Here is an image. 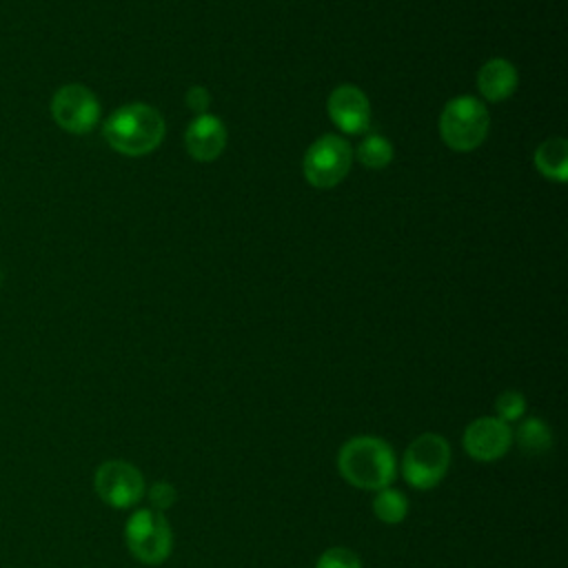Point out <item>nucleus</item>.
I'll list each match as a JSON object with an SVG mask.
<instances>
[{
	"instance_id": "39448f33",
	"label": "nucleus",
	"mask_w": 568,
	"mask_h": 568,
	"mask_svg": "<svg viewBox=\"0 0 568 568\" xmlns=\"http://www.w3.org/2000/svg\"><path fill=\"white\" fill-rule=\"evenodd\" d=\"M124 541L138 561L158 566L171 555L173 535L162 513L153 508H138L124 524Z\"/></svg>"
},
{
	"instance_id": "dca6fc26",
	"label": "nucleus",
	"mask_w": 568,
	"mask_h": 568,
	"mask_svg": "<svg viewBox=\"0 0 568 568\" xmlns=\"http://www.w3.org/2000/svg\"><path fill=\"white\" fill-rule=\"evenodd\" d=\"M357 160L368 169H384L393 160V144L386 138L371 133L357 146Z\"/></svg>"
},
{
	"instance_id": "f3484780",
	"label": "nucleus",
	"mask_w": 568,
	"mask_h": 568,
	"mask_svg": "<svg viewBox=\"0 0 568 568\" xmlns=\"http://www.w3.org/2000/svg\"><path fill=\"white\" fill-rule=\"evenodd\" d=\"M495 417H499L506 424L517 422L526 413V397L519 390H504L495 399Z\"/></svg>"
},
{
	"instance_id": "0eeeda50",
	"label": "nucleus",
	"mask_w": 568,
	"mask_h": 568,
	"mask_svg": "<svg viewBox=\"0 0 568 568\" xmlns=\"http://www.w3.org/2000/svg\"><path fill=\"white\" fill-rule=\"evenodd\" d=\"M93 488L106 506L131 508L144 495V477L124 459H106L93 475Z\"/></svg>"
},
{
	"instance_id": "ddd939ff",
	"label": "nucleus",
	"mask_w": 568,
	"mask_h": 568,
	"mask_svg": "<svg viewBox=\"0 0 568 568\" xmlns=\"http://www.w3.org/2000/svg\"><path fill=\"white\" fill-rule=\"evenodd\" d=\"M513 439L519 446V450L530 455V457L544 455V453H548L552 448V430H550V426L541 417L524 419L515 428Z\"/></svg>"
},
{
	"instance_id": "423d86ee",
	"label": "nucleus",
	"mask_w": 568,
	"mask_h": 568,
	"mask_svg": "<svg viewBox=\"0 0 568 568\" xmlns=\"http://www.w3.org/2000/svg\"><path fill=\"white\" fill-rule=\"evenodd\" d=\"M353 164V149L339 135H322L304 153V175L315 189L337 186Z\"/></svg>"
},
{
	"instance_id": "6e6552de",
	"label": "nucleus",
	"mask_w": 568,
	"mask_h": 568,
	"mask_svg": "<svg viewBox=\"0 0 568 568\" xmlns=\"http://www.w3.org/2000/svg\"><path fill=\"white\" fill-rule=\"evenodd\" d=\"M51 115L69 133H89L100 120V102L82 84H64L51 98Z\"/></svg>"
},
{
	"instance_id": "4468645a",
	"label": "nucleus",
	"mask_w": 568,
	"mask_h": 568,
	"mask_svg": "<svg viewBox=\"0 0 568 568\" xmlns=\"http://www.w3.org/2000/svg\"><path fill=\"white\" fill-rule=\"evenodd\" d=\"M535 164L541 175L564 182L568 178V144L564 138H550L546 140L537 153Z\"/></svg>"
},
{
	"instance_id": "6ab92c4d",
	"label": "nucleus",
	"mask_w": 568,
	"mask_h": 568,
	"mask_svg": "<svg viewBox=\"0 0 568 568\" xmlns=\"http://www.w3.org/2000/svg\"><path fill=\"white\" fill-rule=\"evenodd\" d=\"M146 497H149V504H151L153 510L164 513V510H169V508L178 501V490H175V486L169 484V481H155V484L149 488Z\"/></svg>"
},
{
	"instance_id": "2eb2a0df",
	"label": "nucleus",
	"mask_w": 568,
	"mask_h": 568,
	"mask_svg": "<svg viewBox=\"0 0 568 568\" xmlns=\"http://www.w3.org/2000/svg\"><path fill=\"white\" fill-rule=\"evenodd\" d=\"M373 513L384 524H390V526L402 524L408 515V499L402 490L393 486L379 488L375 490V497H373Z\"/></svg>"
},
{
	"instance_id": "f03ea898",
	"label": "nucleus",
	"mask_w": 568,
	"mask_h": 568,
	"mask_svg": "<svg viewBox=\"0 0 568 568\" xmlns=\"http://www.w3.org/2000/svg\"><path fill=\"white\" fill-rule=\"evenodd\" d=\"M164 118L158 109L133 102L115 109L104 122V140L122 155H146L164 140Z\"/></svg>"
},
{
	"instance_id": "9b49d317",
	"label": "nucleus",
	"mask_w": 568,
	"mask_h": 568,
	"mask_svg": "<svg viewBox=\"0 0 568 568\" xmlns=\"http://www.w3.org/2000/svg\"><path fill=\"white\" fill-rule=\"evenodd\" d=\"M186 151L200 162L215 160L226 146V126L211 113H200L186 129Z\"/></svg>"
},
{
	"instance_id": "f8f14e48",
	"label": "nucleus",
	"mask_w": 568,
	"mask_h": 568,
	"mask_svg": "<svg viewBox=\"0 0 568 568\" xmlns=\"http://www.w3.org/2000/svg\"><path fill=\"white\" fill-rule=\"evenodd\" d=\"M477 87L486 100L501 102L517 89V69L504 58H493L479 69Z\"/></svg>"
},
{
	"instance_id": "a211bd4d",
	"label": "nucleus",
	"mask_w": 568,
	"mask_h": 568,
	"mask_svg": "<svg viewBox=\"0 0 568 568\" xmlns=\"http://www.w3.org/2000/svg\"><path fill=\"white\" fill-rule=\"evenodd\" d=\"M315 568H362V559L346 546H333L317 557Z\"/></svg>"
},
{
	"instance_id": "9d476101",
	"label": "nucleus",
	"mask_w": 568,
	"mask_h": 568,
	"mask_svg": "<svg viewBox=\"0 0 568 568\" xmlns=\"http://www.w3.org/2000/svg\"><path fill=\"white\" fill-rule=\"evenodd\" d=\"M328 115L333 124L351 135L366 133L371 126V104L362 89L342 84L328 95Z\"/></svg>"
},
{
	"instance_id": "7ed1b4c3",
	"label": "nucleus",
	"mask_w": 568,
	"mask_h": 568,
	"mask_svg": "<svg viewBox=\"0 0 568 568\" xmlns=\"http://www.w3.org/2000/svg\"><path fill=\"white\" fill-rule=\"evenodd\" d=\"M450 457L453 453L446 437L437 433H422L404 450L399 468L408 486L415 490H430L446 477Z\"/></svg>"
},
{
	"instance_id": "412c9836",
	"label": "nucleus",
	"mask_w": 568,
	"mask_h": 568,
	"mask_svg": "<svg viewBox=\"0 0 568 568\" xmlns=\"http://www.w3.org/2000/svg\"><path fill=\"white\" fill-rule=\"evenodd\" d=\"M0 284H2V271H0Z\"/></svg>"
},
{
	"instance_id": "f257e3e1",
	"label": "nucleus",
	"mask_w": 568,
	"mask_h": 568,
	"mask_svg": "<svg viewBox=\"0 0 568 568\" xmlns=\"http://www.w3.org/2000/svg\"><path fill=\"white\" fill-rule=\"evenodd\" d=\"M337 470L346 484L359 490H379L390 486L397 475L393 446L375 435H357L337 450Z\"/></svg>"
},
{
	"instance_id": "aec40b11",
	"label": "nucleus",
	"mask_w": 568,
	"mask_h": 568,
	"mask_svg": "<svg viewBox=\"0 0 568 568\" xmlns=\"http://www.w3.org/2000/svg\"><path fill=\"white\" fill-rule=\"evenodd\" d=\"M211 98H209V91L204 87H191L186 91V104L189 109H193L195 113H206V106H209Z\"/></svg>"
},
{
	"instance_id": "20e7f679",
	"label": "nucleus",
	"mask_w": 568,
	"mask_h": 568,
	"mask_svg": "<svg viewBox=\"0 0 568 568\" xmlns=\"http://www.w3.org/2000/svg\"><path fill=\"white\" fill-rule=\"evenodd\" d=\"M490 118L484 102L473 95L453 98L439 115V135L453 151L477 149L488 133Z\"/></svg>"
},
{
	"instance_id": "1a4fd4ad",
	"label": "nucleus",
	"mask_w": 568,
	"mask_h": 568,
	"mask_svg": "<svg viewBox=\"0 0 568 568\" xmlns=\"http://www.w3.org/2000/svg\"><path fill=\"white\" fill-rule=\"evenodd\" d=\"M462 444L475 462H497L513 446V428L499 417H477L464 428Z\"/></svg>"
}]
</instances>
